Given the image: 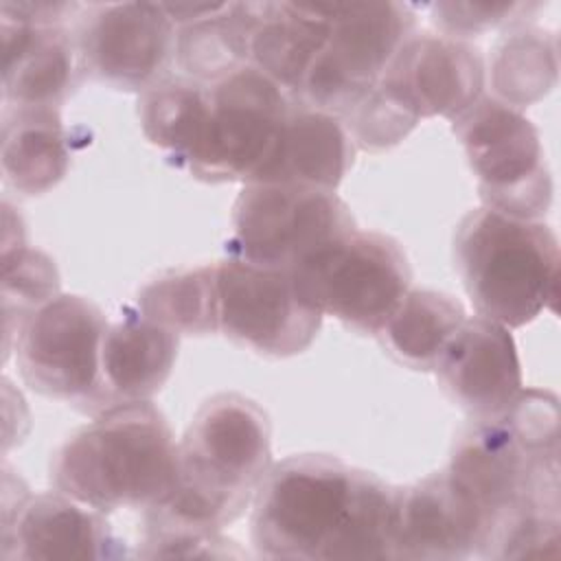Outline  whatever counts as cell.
I'll use <instances>...</instances> for the list:
<instances>
[{
  "instance_id": "6da1fadb",
  "label": "cell",
  "mask_w": 561,
  "mask_h": 561,
  "mask_svg": "<svg viewBox=\"0 0 561 561\" xmlns=\"http://www.w3.org/2000/svg\"><path fill=\"white\" fill-rule=\"evenodd\" d=\"M397 486L324 454L272 465L254 493L252 543L265 559H394Z\"/></svg>"
},
{
  "instance_id": "7a4b0ae2",
  "label": "cell",
  "mask_w": 561,
  "mask_h": 561,
  "mask_svg": "<svg viewBox=\"0 0 561 561\" xmlns=\"http://www.w3.org/2000/svg\"><path fill=\"white\" fill-rule=\"evenodd\" d=\"M270 467L267 414L234 392L210 397L178 443L173 486L145 511V535L219 533L245 511Z\"/></svg>"
},
{
  "instance_id": "3957f363",
  "label": "cell",
  "mask_w": 561,
  "mask_h": 561,
  "mask_svg": "<svg viewBox=\"0 0 561 561\" xmlns=\"http://www.w3.org/2000/svg\"><path fill=\"white\" fill-rule=\"evenodd\" d=\"M445 471L486 515L491 539L517 515L559 513L557 397L522 388L500 412L473 419Z\"/></svg>"
},
{
  "instance_id": "277c9868",
  "label": "cell",
  "mask_w": 561,
  "mask_h": 561,
  "mask_svg": "<svg viewBox=\"0 0 561 561\" xmlns=\"http://www.w3.org/2000/svg\"><path fill=\"white\" fill-rule=\"evenodd\" d=\"M178 445L151 401L116 405L75 432L55 454V489L99 513L149 508L175 482Z\"/></svg>"
},
{
  "instance_id": "5b68a950",
  "label": "cell",
  "mask_w": 561,
  "mask_h": 561,
  "mask_svg": "<svg viewBox=\"0 0 561 561\" xmlns=\"http://www.w3.org/2000/svg\"><path fill=\"white\" fill-rule=\"evenodd\" d=\"M454 256L480 318L517 329L554 309L559 241L543 221L482 206L458 224Z\"/></svg>"
},
{
  "instance_id": "8992f818",
  "label": "cell",
  "mask_w": 561,
  "mask_h": 561,
  "mask_svg": "<svg viewBox=\"0 0 561 561\" xmlns=\"http://www.w3.org/2000/svg\"><path fill=\"white\" fill-rule=\"evenodd\" d=\"M324 11L329 39L294 103L344 121L414 35L416 15L403 2H324Z\"/></svg>"
},
{
  "instance_id": "52a82bcc",
  "label": "cell",
  "mask_w": 561,
  "mask_h": 561,
  "mask_svg": "<svg viewBox=\"0 0 561 561\" xmlns=\"http://www.w3.org/2000/svg\"><path fill=\"white\" fill-rule=\"evenodd\" d=\"M302 298L322 316L377 335L410 291V263L399 243L351 230L289 270Z\"/></svg>"
},
{
  "instance_id": "ba28073f",
  "label": "cell",
  "mask_w": 561,
  "mask_h": 561,
  "mask_svg": "<svg viewBox=\"0 0 561 561\" xmlns=\"http://www.w3.org/2000/svg\"><path fill=\"white\" fill-rule=\"evenodd\" d=\"M230 228L228 259L294 270L357 226L335 191L252 182L234 202Z\"/></svg>"
},
{
  "instance_id": "9c48e42d",
  "label": "cell",
  "mask_w": 561,
  "mask_h": 561,
  "mask_svg": "<svg viewBox=\"0 0 561 561\" xmlns=\"http://www.w3.org/2000/svg\"><path fill=\"white\" fill-rule=\"evenodd\" d=\"M454 123L486 208L539 221L552 202V178L535 125L493 96H480Z\"/></svg>"
},
{
  "instance_id": "30bf717a",
  "label": "cell",
  "mask_w": 561,
  "mask_h": 561,
  "mask_svg": "<svg viewBox=\"0 0 561 561\" xmlns=\"http://www.w3.org/2000/svg\"><path fill=\"white\" fill-rule=\"evenodd\" d=\"M110 322L81 296L59 294L18 329L15 359L24 381L85 412H105L101 348Z\"/></svg>"
},
{
  "instance_id": "8fae6325",
  "label": "cell",
  "mask_w": 561,
  "mask_h": 561,
  "mask_svg": "<svg viewBox=\"0 0 561 561\" xmlns=\"http://www.w3.org/2000/svg\"><path fill=\"white\" fill-rule=\"evenodd\" d=\"M291 105V96L261 70L239 68L208 85L206 123L182 167L204 182H250Z\"/></svg>"
},
{
  "instance_id": "7c38bea8",
  "label": "cell",
  "mask_w": 561,
  "mask_h": 561,
  "mask_svg": "<svg viewBox=\"0 0 561 561\" xmlns=\"http://www.w3.org/2000/svg\"><path fill=\"white\" fill-rule=\"evenodd\" d=\"M322 318L289 270L237 259L217 263V324L232 342L261 355L289 357L316 340Z\"/></svg>"
},
{
  "instance_id": "4fadbf2b",
  "label": "cell",
  "mask_w": 561,
  "mask_h": 561,
  "mask_svg": "<svg viewBox=\"0 0 561 561\" xmlns=\"http://www.w3.org/2000/svg\"><path fill=\"white\" fill-rule=\"evenodd\" d=\"M175 39V24L160 2H114L94 7L75 42L92 77L118 90L147 92L167 77Z\"/></svg>"
},
{
  "instance_id": "5bb4252c",
  "label": "cell",
  "mask_w": 561,
  "mask_h": 561,
  "mask_svg": "<svg viewBox=\"0 0 561 561\" xmlns=\"http://www.w3.org/2000/svg\"><path fill=\"white\" fill-rule=\"evenodd\" d=\"M491 526L447 471L397 489L394 559L454 561L484 557Z\"/></svg>"
},
{
  "instance_id": "9a60e30c",
  "label": "cell",
  "mask_w": 561,
  "mask_h": 561,
  "mask_svg": "<svg viewBox=\"0 0 561 561\" xmlns=\"http://www.w3.org/2000/svg\"><path fill=\"white\" fill-rule=\"evenodd\" d=\"M423 118H458L484 90V61L467 39L412 35L381 77Z\"/></svg>"
},
{
  "instance_id": "2e32d148",
  "label": "cell",
  "mask_w": 561,
  "mask_h": 561,
  "mask_svg": "<svg viewBox=\"0 0 561 561\" xmlns=\"http://www.w3.org/2000/svg\"><path fill=\"white\" fill-rule=\"evenodd\" d=\"M434 370L443 390L473 419L500 412L522 390L511 331L480 316L465 318Z\"/></svg>"
},
{
  "instance_id": "e0dca14e",
  "label": "cell",
  "mask_w": 561,
  "mask_h": 561,
  "mask_svg": "<svg viewBox=\"0 0 561 561\" xmlns=\"http://www.w3.org/2000/svg\"><path fill=\"white\" fill-rule=\"evenodd\" d=\"M121 543L99 511L59 491L28 495L2 526L4 559H114Z\"/></svg>"
},
{
  "instance_id": "ac0fdd59",
  "label": "cell",
  "mask_w": 561,
  "mask_h": 561,
  "mask_svg": "<svg viewBox=\"0 0 561 561\" xmlns=\"http://www.w3.org/2000/svg\"><path fill=\"white\" fill-rule=\"evenodd\" d=\"M2 99L11 110H57L79 79L77 42L64 26H31L0 18Z\"/></svg>"
},
{
  "instance_id": "d6986e66",
  "label": "cell",
  "mask_w": 561,
  "mask_h": 561,
  "mask_svg": "<svg viewBox=\"0 0 561 561\" xmlns=\"http://www.w3.org/2000/svg\"><path fill=\"white\" fill-rule=\"evenodd\" d=\"M355 142L342 118L294 103L265 162L245 184L335 191L353 164Z\"/></svg>"
},
{
  "instance_id": "ffe728a7",
  "label": "cell",
  "mask_w": 561,
  "mask_h": 561,
  "mask_svg": "<svg viewBox=\"0 0 561 561\" xmlns=\"http://www.w3.org/2000/svg\"><path fill=\"white\" fill-rule=\"evenodd\" d=\"M178 337L140 313L110 324L101 348L105 410L149 401L173 370Z\"/></svg>"
},
{
  "instance_id": "44dd1931",
  "label": "cell",
  "mask_w": 561,
  "mask_h": 561,
  "mask_svg": "<svg viewBox=\"0 0 561 561\" xmlns=\"http://www.w3.org/2000/svg\"><path fill=\"white\" fill-rule=\"evenodd\" d=\"M324 2H261L250 35V66L283 88L291 101L329 39Z\"/></svg>"
},
{
  "instance_id": "7402d4cb",
  "label": "cell",
  "mask_w": 561,
  "mask_h": 561,
  "mask_svg": "<svg viewBox=\"0 0 561 561\" xmlns=\"http://www.w3.org/2000/svg\"><path fill=\"white\" fill-rule=\"evenodd\" d=\"M70 164L66 131L57 110L18 107L2 123V175L22 195L57 186Z\"/></svg>"
},
{
  "instance_id": "603a6c76",
  "label": "cell",
  "mask_w": 561,
  "mask_h": 561,
  "mask_svg": "<svg viewBox=\"0 0 561 561\" xmlns=\"http://www.w3.org/2000/svg\"><path fill=\"white\" fill-rule=\"evenodd\" d=\"M259 15L261 2H226L219 13L182 26L175 57L186 79L213 85L250 66V35Z\"/></svg>"
},
{
  "instance_id": "cb8c5ba5",
  "label": "cell",
  "mask_w": 561,
  "mask_h": 561,
  "mask_svg": "<svg viewBox=\"0 0 561 561\" xmlns=\"http://www.w3.org/2000/svg\"><path fill=\"white\" fill-rule=\"evenodd\" d=\"M465 318L456 298L432 289H410L377 335L401 364L434 370Z\"/></svg>"
},
{
  "instance_id": "d4e9b609",
  "label": "cell",
  "mask_w": 561,
  "mask_h": 561,
  "mask_svg": "<svg viewBox=\"0 0 561 561\" xmlns=\"http://www.w3.org/2000/svg\"><path fill=\"white\" fill-rule=\"evenodd\" d=\"M138 313L175 335L217 333V263L151 280L138 294Z\"/></svg>"
},
{
  "instance_id": "484cf974",
  "label": "cell",
  "mask_w": 561,
  "mask_h": 561,
  "mask_svg": "<svg viewBox=\"0 0 561 561\" xmlns=\"http://www.w3.org/2000/svg\"><path fill=\"white\" fill-rule=\"evenodd\" d=\"M557 83V39L541 28H519L502 39L491 61L493 99L522 110Z\"/></svg>"
},
{
  "instance_id": "4316f807",
  "label": "cell",
  "mask_w": 561,
  "mask_h": 561,
  "mask_svg": "<svg viewBox=\"0 0 561 561\" xmlns=\"http://www.w3.org/2000/svg\"><path fill=\"white\" fill-rule=\"evenodd\" d=\"M208 112V88L191 79L164 77L140 99V127L182 164L197 145Z\"/></svg>"
},
{
  "instance_id": "83f0119b",
  "label": "cell",
  "mask_w": 561,
  "mask_h": 561,
  "mask_svg": "<svg viewBox=\"0 0 561 561\" xmlns=\"http://www.w3.org/2000/svg\"><path fill=\"white\" fill-rule=\"evenodd\" d=\"M59 296V272L55 261L39 250L15 245L2 252V311L4 333L37 311L42 305Z\"/></svg>"
},
{
  "instance_id": "f1b7e54d",
  "label": "cell",
  "mask_w": 561,
  "mask_h": 561,
  "mask_svg": "<svg viewBox=\"0 0 561 561\" xmlns=\"http://www.w3.org/2000/svg\"><path fill=\"white\" fill-rule=\"evenodd\" d=\"M421 121L414 107L383 79H379L364 99L344 118L355 147L381 151L401 142Z\"/></svg>"
},
{
  "instance_id": "f546056e",
  "label": "cell",
  "mask_w": 561,
  "mask_h": 561,
  "mask_svg": "<svg viewBox=\"0 0 561 561\" xmlns=\"http://www.w3.org/2000/svg\"><path fill=\"white\" fill-rule=\"evenodd\" d=\"M559 513H524L506 522L489 543L491 559H557Z\"/></svg>"
},
{
  "instance_id": "4dcf8cb0",
  "label": "cell",
  "mask_w": 561,
  "mask_h": 561,
  "mask_svg": "<svg viewBox=\"0 0 561 561\" xmlns=\"http://www.w3.org/2000/svg\"><path fill=\"white\" fill-rule=\"evenodd\" d=\"M432 22L443 35L467 39L502 24H519L539 9L537 2H432L427 4Z\"/></svg>"
},
{
  "instance_id": "1f68e13d",
  "label": "cell",
  "mask_w": 561,
  "mask_h": 561,
  "mask_svg": "<svg viewBox=\"0 0 561 561\" xmlns=\"http://www.w3.org/2000/svg\"><path fill=\"white\" fill-rule=\"evenodd\" d=\"M232 541L224 539L219 533H160L145 535L140 557H241L243 552L230 546Z\"/></svg>"
},
{
  "instance_id": "d6a6232c",
  "label": "cell",
  "mask_w": 561,
  "mask_h": 561,
  "mask_svg": "<svg viewBox=\"0 0 561 561\" xmlns=\"http://www.w3.org/2000/svg\"><path fill=\"white\" fill-rule=\"evenodd\" d=\"M77 9L75 2H42V0H26V2H0V18L11 22H22L31 26H61L68 13Z\"/></svg>"
},
{
  "instance_id": "836d02e7",
  "label": "cell",
  "mask_w": 561,
  "mask_h": 561,
  "mask_svg": "<svg viewBox=\"0 0 561 561\" xmlns=\"http://www.w3.org/2000/svg\"><path fill=\"white\" fill-rule=\"evenodd\" d=\"M175 26H188L219 13L226 2H160Z\"/></svg>"
}]
</instances>
